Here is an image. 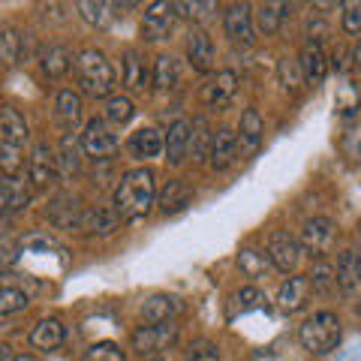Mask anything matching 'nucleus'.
Segmentation results:
<instances>
[{"label": "nucleus", "instance_id": "nucleus-1", "mask_svg": "<svg viewBox=\"0 0 361 361\" xmlns=\"http://www.w3.org/2000/svg\"><path fill=\"white\" fill-rule=\"evenodd\" d=\"M157 202V178L151 169H130V172H123L118 187H115V208L121 214V220H142L148 217L151 208Z\"/></svg>", "mask_w": 361, "mask_h": 361}, {"label": "nucleus", "instance_id": "nucleus-2", "mask_svg": "<svg viewBox=\"0 0 361 361\" xmlns=\"http://www.w3.org/2000/svg\"><path fill=\"white\" fill-rule=\"evenodd\" d=\"M75 82L78 87H82V94L87 97H115L111 90H115V82H118V75H115V66H111V61L106 58L103 51H97V49H82L75 54Z\"/></svg>", "mask_w": 361, "mask_h": 361}, {"label": "nucleus", "instance_id": "nucleus-3", "mask_svg": "<svg viewBox=\"0 0 361 361\" xmlns=\"http://www.w3.org/2000/svg\"><path fill=\"white\" fill-rule=\"evenodd\" d=\"M298 341L310 355H329L341 343V319L331 310H319L301 322Z\"/></svg>", "mask_w": 361, "mask_h": 361}, {"label": "nucleus", "instance_id": "nucleus-4", "mask_svg": "<svg viewBox=\"0 0 361 361\" xmlns=\"http://www.w3.org/2000/svg\"><path fill=\"white\" fill-rule=\"evenodd\" d=\"M121 148V139L115 127L106 121V118H90L85 123V133H82V151L94 160H109L111 154H118Z\"/></svg>", "mask_w": 361, "mask_h": 361}, {"label": "nucleus", "instance_id": "nucleus-5", "mask_svg": "<svg viewBox=\"0 0 361 361\" xmlns=\"http://www.w3.org/2000/svg\"><path fill=\"white\" fill-rule=\"evenodd\" d=\"M178 341V325L175 322H157V325H139L133 331V349L139 355H157L166 353L169 346H175Z\"/></svg>", "mask_w": 361, "mask_h": 361}, {"label": "nucleus", "instance_id": "nucleus-6", "mask_svg": "<svg viewBox=\"0 0 361 361\" xmlns=\"http://www.w3.org/2000/svg\"><path fill=\"white\" fill-rule=\"evenodd\" d=\"M301 256H304V247H301L298 238H292V235L283 232V229L271 232L268 259H271V265H274L277 271H283V274H295V268L301 265Z\"/></svg>", "mask_w": 361, "mask_h": 361}, {"label": "nucleus", "instance_id": "nucleus-7", "mask_svg": "<svg viewBox=\"0 0 361 361\" xmlns=\"http://www.w3.org/2000/svg\"><path fill=\"white\" fill-rule=\"evenodd\" d=\"M58 175H61V169H58V157H54L51 145L49 142H37L30 148V157H27V178H30V184L37 190H45V187L54 184V178H58Z\"/></svg>", "mask_w": 361, "mask_h": 361}, {"label": "nucleus", "instance_id": "nucleus-8", "mask_svg": "<svg viewBox=\"0 0 361 361\" xmlns=\"http://www.w3.org/2000/svg\"><path fill=\"white\" fill-rule=\"evenodd\" d=\"M175 18H178V9L175 4H163V0H157L145 9V18H142V37L148 42H160L166 39L169 33L175 27Z\"/></svg>", "mask_w": 361, "mask_h": 361}, {"label": "nucleus", "instance_id": "nucleus-9", "mask_svg": "<svg viewBox=\"0 0 361 361\" xmlns=\"http://www.w3.org/2000/svg\"><path fill=\"white\" fill-rule=\"evenodd\" d=\"M223 30H226V37H229L232 45H244V49H250V45L256 42L250 6L247 4H232L223 13Z\"/></svg>", "mask_w": 361, "mask_h": 361}, {"label": "nucleus", "instance_id": "nucleus-10", "mask_svg": "<svg viewBox=\"0 0 361 361\" xmlns=\"http://www.w3.org/2000/svg\"><path fill=\"white\" fill-rule=\"evenodd\" d=\"M49 220L54 229H82V220H85L82 199L73 193H58L49 205Z\"/></svg>", "mask_w": 361, "mask_h": 361}, {"label": "nucleus", "instance_id": "nucleus-11", "mask_svg": "<svg viewBox=\"0 0 361 361\" xmlns=\"http://www.w3.org/2000/svg\"><path fill=\"white\" fill-rule=\"evenodd\" d=\"M331 244H334V223L329 217H310L301 226V247L307 253L322 259V253L331 250Z\"/></svg>", "mask_w": 361, "mask_h": 361}, {"label": "nucleus", "instance_id": "nucleus-12", "mask_svg": "<svg viewBox=\"0 0 361 361\" xmlns=\"http://www.w3.org/2000/svg\"><path fill=\"white\" fill-rule=\"evenodd\" d=\"M235 90H238V75L232 70H220L217 75L208 78V85H202V103L208 109H226Z\"/></svg>", "mask_w": 361, "mask_h": 361}, {"label": "nucleus", "instance_id": "nucleus-13", "mask_svg": "<svg viewBox=\"0 0 361 361\" xmlns=\"http://www.w3.org/2000/svg\"><path fill=\"white\" fill-rule=\"evenodd\" d=\"M187 58L193 63L196 73L214 70V39L205 27H193L187 33Z\"/></svg>", "mask_w": 361, "mask_h": 361}, {"label": "nucleus", "instance_id": "nucleus-14", "mask_svg": "<svg viewBox=\"0 0 361 361\" xmlns=\"http://www.w3.org/2000/svg\"><path fill=\"white\" fill-rule=\"evenodd\" d=\"M238 151H241V142H238V133L229 130V127H220L214 133V148H211V169H229L235 160H238Z\"/></svg>", "mask_w": 361, "mask_h": 361}, {"label": "nucleus", "instance_id": "nucleus-15", "mask_svg": "<svg viewBox=\"0 0 361 361\" xmlns=\"http://www.w3.org/2000/svg\"><path fill=\"white\" fill-rule=\"evenodd\" d=\"M127 151H130V157H135V160H154V157H160L166 151V139H163L160 130L142 127L127 139Z\"/></svg>", "mask_w": 361, "mask_h": 361}, {"label": "nucleus", "instance_id": "nucleus-16", "mask_svg": "<svg viewBox=\"0 0 361 361\" xmlns=\"http://www.w3.org/2000/svg\"><path fill=\"white\" fill-rule=\"evenodd\" d=\"M30 139V127L25 115H18V109L6 106L0 111V145H9V148H25V142Z\"/></svg>", "mask_w": 361, "mask_h": 361}, {"label": "nucleus", "instance_id": "nucleus-17", "mask_svg": "<svg viewBox=\"0 0 361 361\" xmlns=\"http://www.w3.org/2000/svg\"><path fill=\"white\" fill-rule=\"evenodd\" d=\"M310 277H289L283 286H280L277 292V304H280V310L283 313H298L307 307V301H310Z\"/></svg>", "mask_w": 361, "mask_h": 361}, {"label": "nucleus", "instance_id": "nucleus-18", "mask_svg": "<svg viewBox=\"0 0 361 361\" xmlns=\"http://www.w3.org/2000/svg\"><path fill=\"white\" fill-rule=\"evenodd\" d=\"M121 226V214L115 205H97L85 211V220H82V232L85 235H99V238H106V235H115Z\"/></svg>", "mask_w": 361, "mask_h": 361}, {"label": "nucleus", "instance_id": "nucleus-19", "mask_svg": "<svg viewBox=\"0 0 361 361\" xmlns=\"http://www.w3.org/2000/svg\"><path fill=\"white\" fill-rule=\"evenodd\" d=\"M121 78H123V87L127 90H145L148 82H154V73H148V63H145L142 51H123V61H121Z\"/></svg>", "mask_w": 361, "mask_h": 361}, {"label": "nucleus", "instance_id": "nucleus-20", "mask_svg": "<svg viewBox=\"0 0 361 361\" xmlns=\"http://www.w3.org/2000/svg\"><path fill=\"white\" fill-rule=\"evenodd\" d=\"M63 337H66L63 322L54 319V316H49V319H39L37 325H33L27 341H30L33 349H39V353H54V349L63 343Z\"/></svg>", "mask_w": 361, "mask_h": 361}, {"label": "nucleus", "instance_id": "nucleus-21", "mask_svg": "<svg viewBox=\"0 0 361 361\" xmlns=\"http://www.w3.org/2000/svg\"><path fill=\"white\" fill-rule=\"evenodd\" d=\"M184 310V304H180L175 295H169V292H157V295H151L148 301L142 304V319L145 322H175V316Z\"/></svg>", "mask_w": 361, "mask_h": 361}, {"label": "nucleus", "instance_id": "nucleus-22", "mask_svg": "<svg viewBox=\"0 0 361 361\" xmlns=\"http://www.w3.org/2000/svg\"><path fill=\"white\" fill-rule=\"evenodd\" d=\"M30 184L25 178H4L0 180V202H4V214L9 217V214H18V211H25L30 205Z\"/></svg>", "mask_w": 361, "mask_h": 361}, {"label": "nucleus", "instance_id": "nucleus-23", "mask_svg": "<svg viewBox=\"0 0 361 361\" xmlns=\"http://www.w3.org/2000/svg\"><path fill=\"white\" fill-rule=\"evenodd\" d=\"M301 73H304V82H307L310 87L316 85H322V78L325 73H329V61H325V51H322V45L319 42H304V49H301Z\"/></svg>", "mask_w": 361, "mask_h": 361}, {"label": "nucleus", "instance_id": "nucleus-24", "mask_svg": "<svg viewBox=\"0 0 361 361\" xmlns=\"http://www.w3.org/2000/svg\"><path fill=\"white\" fill-rule=\"evenodd\" d=\"M190 157V121H175L166 135V160L180 166Z\"/></svg>", "mask_w": 361, "mask_h": 361}, {"label": "nucleus", "instance_id": "nucleus-25", "mask_svg": "<svg viewBox=\"0 0 361 361\" xmlns=\"http://www.w3.org/2000/svg\"><path fill=\"white\" fill-rule=\"evenodd\" d=\"M211 148H214V130L205 118H193L190 123V157L196 163L211 160Z\"/></svg>", "mask_w": 361, "mask_h": 361}, {"label": "nucleus", "instance_id": "nucleus-26", "mask_svg": "<svg viewBox=\"0 0 361 361\" xmlns=\"http://www.w3.org/2000/svg\"><path fill=\"white\" fill-rule=\"evenodd\" d=\"M190 202H193V190H190L184 180L172 178V180H169V184L160 190V202H157V205H160L163 214H180V211L190 205Z\"/></svg>", "mask_w": 361, "mask_h": 361}, {"label": "nucleus", "instance_id": "nucleus-27", "mask_svg": "<svg viewBox=\"0 0 361 361\" xmlns=\"http://www.w3.org/2000/svg\"><path fill=\"white\" fill-rule=\"evenodd\" d=\"M39 66H42V73L49 78H61V75L70 73V66H75V61H73V51L66 49V45L54 42L39 54Z\"/></svg>", "mask_w": 361, "mask_h": 361}, {"label": "nucleus", "instance_id": "nucleus-28", "mask_svg": "<svg viewBox=\"0 0 361 361\" xmlns=\"http://www.w3.org/2000/svg\"><path fill=\"white\" fill-rule=\"evenodd\" d=\"M262 133H265V121L259 115V109H244L241 115V127H238V142H241V151H256L259 142H262Z\"/></svg>", "mask_w": 361, "mask_h": 361}, {"label": "nucleus", "instance_id": "nucleus-29", "mask_svg": "<svg viewBox=\"0 0 361 361\" xmlns=\"http://www.w3.org/2000/svg\"><path fill=\"white\" fill-rule=\"evenodd\" d=\"M235 262H238V268H241L244 277H253V280L268 277V271L274 268V265H271V259H268V253L256 250V247H241Z\"/></svg>", "mask_w": 361, "mask_h": 361}, {"label": "nucleus", "instance_id": "nucleus-30", "mask_svg": "<svg viewBox=\"0 0 361 361\" xmlns=\"http://www.w3.org/2000/svg\"><path fill=\"white\" fill-rule=\"evenodd\" d=\"M289 13V4H259L256 6V27L262 37H274L283 25V18Z\"/></svg>", "mask_w": 361, "mask_h": 361}, {"label": "nucleus", "instance_id": "nucleus-31", "mask_svg": "<svg viewBox=\"0 0 361 361\" xmlns=\"http://www.w3.org/2000/svg\"><path fill=\"white\" fill-rule=\"evenodd\" d=\"M54 115H58L63 127H75L82 121V94H75V90H58V97H54Z\"/></svg>", "mask_w": 361, "mask_h": 361}, {"label": "nucleus", "instance_id": "nucleus-32", "mask_svg": "<svg viewBox=\"0 0 361 361\" xmlns=\"http://www.w3.org/2000/svg\"><path fill=\"white\" fill-rule=\"evenodd\" d=\"M277 78H280V85H283V90H286L289 97H298L301 87L307 85V82H304V73H301V63L295 58H280Z\"/></svg>", "mask_w": 361, "mask_h": 361}, {"label": "nucleus", "instance_id": "nucleus-33", "mask_svg": "<svg viewBox=\"0 0 361 361\" xmlns=\"http://www.w3.org/2000/svg\"><path fill=\"white\" fill-rule=\"evenodd\" d=\"M58 169L63 178H73L78 175V169H82V148H78L75 135L66 133L61 139V157H58Z\"/></svg>", "mask_w": 361, "mask_h": 361}, {"label": "nucleus", "instance_id": "nucleus-34", "mask_svg": "<svg viewBox=\"0 0 361 361\" xmlns=\"http://www.w3.org/2000/svg\"><path fill=\"white\" fill-rule=\"evenodd\" d=\"M358 280H361L358 253H355V250H343L341 259H337V286L349 292V289H355Z\"/></svg>", "mask_w": 361, "mask_h": 361}, {"label": "nucleus", "instance_id": "nucleus-35", "mask_svg": "<svg viewBox=\"0 0 361 361\" xmlns=\"http://www.w3.org/2000/svg\"><path fill=\"white\" fill-rule=\"evenodd\" d=\"M178 85V63L172 54H160V58L154 61V87L157 90H172Z\"/></svg>", "mask_w": 361, "mask_h": 361}, {"label": "nucleus", "instance_id": "nucleus-36", "mask_svg": "<svg viewBox=\"0 0 361 361\" xmlns=\"http://www.w3.org/2000/svg\"><path fill=\"white\" fill-rule=\"evenodd\" d=\"M103 118L109 123H115V127H121V123H130L135 118V106H133V99L130 97H109L106 99V111H103Z\"/></svg>", "mask_w": 361, "mask_h": 361}, {"label": "nucleus", "instance_id": "nucleus-37", "mask_svg": "<svg viewBox=\"0 0 361 361\" xmlns=\"http://www.w3.org/2000/svg\"><path fill=\"white\" fill-rule=\"evenodd\" d=\"M75 9L90 27H109L111 18H115V13H111L115 6L111 4H90V0H85V4H75Z\"/></svg>", "mask_w": 361, "mask_h": 361}, {"label": "nucleus", "instance_id": "nucleus-38", "mask_svg": "<svg viewBox=\"0 0 361 361\" xmlns=\"http://www.w3.org/2000/svg\"><path fill=\"white\" fill-rule=\"evenodd\" d=\"M310 286L313 292H319V295H329V292L337 286V268L331 262H325V259H319L313 268H310Z\"/></svg>", "mask_w": 361, "mask_h": 361}, {"label": "nucleus", "instance_id": "nucleus-39", "mask_svg": "<svg viewBox=\"0 0 361 361\" xmlns=\"http://www.w3.org/2000/svg\"><path fill=\"white\" fill-rule=\"evenodd\" d=\"M21 33L16 27H4L0 30V58H4L6 66H16L18 63V54H21Z\"/></svg>", "mask_w": 361, "mask_h": 361}, {"label": "nucleus", "instance_id": "nucleus-40", "mask_svg": "<svg viewBox=\"0 0 361 361\" xmlns=\"http://www.w3.org/2000/svg\"><path fill=\"white\" fill-rule=\"evenodd\" d=\"M82 361H127V355H123V349L115 341H99L85 349Z\"/></svg>", "mask_w": 361, "mask_h": 361}, {"label": "nucleus", "instance_id": "nucleus-41", "mask_svg": "<svg viewBox=\"0 0 361 361\" xmlns=\"http://www.w3.org/2000/svg\"><path fill=\"white\" fill-rule=\"evenodd\" d=\"M27 304H30V298H27L25 289H16V286H9V283L0 289V313H4V316L25 310Z\"/></svg>", "mask_w": 361, "mask_h": 361}, {"label": "nucleus", "instance_id": "nucleus-42", "mask_svg": "<svg viewBox=\"0 0 361 361\" xmlns=\"http://www.w3.org/2000/svg\"><path fill=\"white\" fill-rule=\"evenodd\" d=\"M334 106H337V111H341L343 118H353L355 111H358V106H361V97L355 94V85H341V90H337V99H334Z\"/></svg>", "mask_w": 361, "mask_h": 361}, {"label": "nucleus", "instance_id": "nucleus-43", "mask_svg": "<svg viewBox=\"0 0 361 361\" xmlns=\"http://www.w3.org/2000/svg\"><path fill=\"white\" fill-rule=\"evenodd\" d=\"M184 361H220V349L211 341H193L187 346Z\"/></svg>", "mask_w": 361, "mask_h": 361}, {"label": "nucleus", "instance_id": "nucleus-44", "mask_svg": "<svg viewBox=\"0 0 361 361\" xmlns=\"http://www.w3.org/2000/svg\"><path fill=\"white\" fill-rule=\"evenodd\" d=\"M175 9H178V16H184L190 21H202L217 9V4H175Z\"/></svg>", "mask_w": 361, "mask_h": 361}, {"label": "nucleus", "instance_id": "nucleus-45", "mask_svg": "<svg viewBox=\"0 0 361 361\" xmlns=\"http://www.w3.org/2000/svg\"><path fill=\"white\" fill-rule=\"evenodd\" d=\"M343 30L361 33V4H343Z\"/></svg>", "mask_w": 361, "mask_h": 361}, {"label": "nucleus", "instance_id": "nucleus-46", "mask_svg": "<svg viewBox=\"0 0 361 361\" xmlns=\"http://www.w3.org/2000/svg\"><path fill=\"white\" fill-rule=\"evenodd\" d=\"M238 304H241V310H256V307H262L265 304V295L256 286H244L238 292Z\"/></svg>", "mask_w": 361, "mask_h": 361}, {"label": "nucleus", "instance_id": "nucleus-47", "mask_svg": "<svg viewBox=\"0 0 361 361\" xmlns=\"http://www.w3.org/2000/svg\"><path fill=\"white\" fill-rule=\"evenodd\" d=\"M343 154L353 157V160H361V127L349 130V133L343 135Z\"/></svg>", "mask_w": 361, "mask_h": 361}, {"label": "nucleus", "instance_id": "nucleus-48", "mask_svg": "<svg viewBox=\"0 0 361 361\" xmlns=\"http://www.w3.org/2000/svg\"><path fill=\"white\" fill-rule=\"evenodd\" d=\"M331 66H334L337 73H343L346 66H349V63H346V51H343V49H337V51L331 54Z\"/></svg>", "mask_w": 361, "mask_h": 361}, {"label": "nucleus", "instance_id": "nucleus-49", "mask_svg": "<svg viewBox=\"0 0 361 361\" xmlns=\"http://www.w3.org/2000/svg\"><path fill=\"white\" fill-rule=\"evenodd\" d=\"M250 361H274V358H271V353H262V349H259V353L250 355Z\"/></svg>", "mask_w": 361, "mask_h": 361}, {"label": "nucleus", "instance_id": "nucleus-50", "mask_svg": "<svg viewBox=\"0 0 361 361\" xmlns=\"http://www.w3.org/2000/svg\"><path fill=\"white\" fill-rule=\"evenodd\" d=\"M13 361H39L33 353H18V355H13Z\"/></svg>", "mask_w": 361, "mask_h": 361}, {"label": "nucleus", "instance_id": "nucleus-51", "mask_svg": "<svg viewBox=\"0 0 361 361\" xmlns=\"http://www.w3.org/2000/svg\"><path fill=\"white\" fill-rule=\"evenodd\" d=\"M353 61H355V70L361 73V42L355 45V51H353Z\"/></svg>", "mask_w": 361, "mask_h": 361}]
</instances>
